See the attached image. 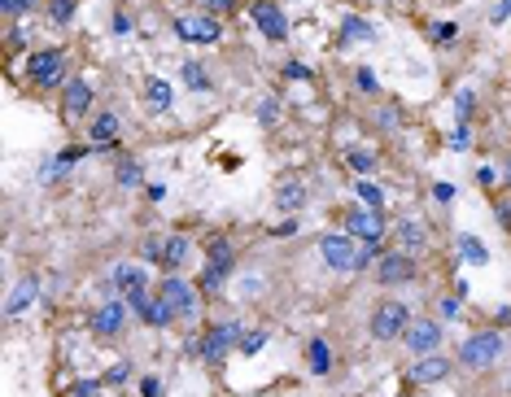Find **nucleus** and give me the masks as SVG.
Masks as SVG:
<instances>
[{"label": "nucleus", "instance_id": "obj_38", "mask_svg": "<svg viewBox=\"0 0 511 397\" xmlns=\"http://www.w3.org/2000/svg\"><path fill=\"white\" fill-rule=\"evenodd\" d=\"M433 44H455L459 39V22H433Z\"/></svg>", "mask_w": 511, "mask_h": 397}, {"label": "nucleus", "instance_id": "obj_1", "mask_svg": "<svg viewBox=\"0 0 511 397\" xmlns=\"http://www.w3.org/2000/svg\"><path fill=\"white\" fill-rule=\"evenodd\" d=\"M232 271H237V249H232V240L228 236H210V245H205V266H202V280H197V289H202L205 298H214L228 280H232Z\"/></svg>", "mask_w": 511, "mask_h": 397}, {"label": "nucleus", "instance_id": "obj_19", "mask_svg": "<svg viewBox=\"0 0 511 397\" xmlns=\"http://www.w3.org/2000/svg\"><path fill=\"white\" fill-rule=\"evenodd\" d=\"M307 201H310V193L302 179H280V184H275V210H280V214H298Z\"/></svg>", "mask_w": 511, "mask_h": 397}, {"label": "nucleus", "instance_id": "obj_4", "mask_svg": "<svg viewBox=\"0 0 511 397\" xmlns=\"http://www.w3.org/2000/svg\"><path fill=\"white\" fill-rule=\"evenodd\" d=\"M66 48H35L27 57V79L35 88H62L66 83Z\"/></svg>", "mask_w": 511, "mask_h": 397}, {"label": "nucleus", "instance_id": "obj_6", "mask_svg": "<svg viewBox=\"0 0 511 397\" xmlns=\"http://www.w3.org/2000/svg\"><path fill=\"white\" fill-rule=\"evenodd\" d=\"M345 232L354 236L359 245H380V240H389V223H385V210L350 205V210H345Z\"/></svg>", "mask_w": 511, "mask_h": 397}, {"label": "nucleus", "instance_id": "obj_20", "mask_svg": "<svg viewBox=\"0 0 511 397\" xmlns=\"http://www.w3.org/2000/svg\"><path fill=\"white\" fill-rule=\"evenodd\" d=\"M88 144H92L97 153H109V149L118 144V118H114V114H97L92 127H88Z\"/></svg>", "mask_w": 511, "mask_h": 397}, {"label": "nucleus", "instance_id": "obj_36", "mask_svg": "<svg viewBox=\"0 0 511 397\" xmlns=\"http://www.w3.org/2000/svg\"><path fill=\"white\" fill-rule=\"evenodd\" d=\"M258 123H263V127L280 123V97H263V105H258Z\"/></svg>", "mask_w": 511, "mask_h": 397}, {"label": "nucleus", "instance_id": "obj_53", "mask_svg": "<svg viewBox=\"0 0 511 397\" xmlns=\"http://www.w3.org/2000/svg\"><path fill=\"white\" fill-rule=\"evenodd\" d=\"M293 232H298V219H284V223L275 228V236H280V240H284V236H293Z\"/></svg>", "mask_w": 511, "mask_h": 397}, {"label": "nucleus", "instance_id": "obj_34", "mask_svg": "<svg viewBox=\"0 0 511 397\" xmlns=\"http://www.w3.org/2000/svg\"><path fill=\"white\" fill-rule=\"evenodd\" d=\"M39 0H0V13L4 18H22V13H35Z\"/></svg>", "mask_w": 511, "mask_h": 397}, {"label": "nucleus", "instance_id": "obj_39", "mask_svg": "<svg viewBox=\"0 0 511 397\" xmlns=\"http://www.w3.org/2000/svg\"><path fill=\"white\" fill-rule=\"evenodd\" d=\"M101 380H105V384H109V389H118V384H127V380H132V367H127V363L109 367V371H105Z\"/></svg>", "mask_w": 511, "mask_h": 397}, {"label": "nucleus", "instance_id": "obj_5", "mask_svg": "<svg viewBox=\"0 0 511 397\" xmlns=\"http://www.w3.org/2000/svg\"><path fill=\"white\" fill-rule=\"evenodd\" d=\"M372 275H376V284H380V289H403V284H415L420 263H415V254L389 249V254H380V258H376Z\"/></svg>", "mask_w": 511, "mask_h": 397}, {"label": "nucleus", "instance_id": "obj_31", "mask_svg": "<svg viewBox=\"0 0 511 397\" xmlns=\"http://www.w3.org/2000/svg\"><path fill=\"white\" fill-rule=\"evenodd\" d=\"M267 341H272V332H267V328L245 332V336H240V354H245V358H254V354H263V345H267Z\"/></svg>", "mask_w": 511, "mask_h": 397}, {"label": "nucleus", "instance_id": "obj_37", "mask_svg": "<svg viewBox=\"0 0 511 397\" xmlns=\"http://www.w3.org/2000/svg\"><path fill=\"white\" fill-rule=\"evenodd\" d=\"M105 389V380H74L66 389V397H97Z\"/></svg>", "mask_w": 511, "mask_h": 397}, {"label": "nucleus", "instance_id": "obj_7", "mask_svg": "<svg viewBox=\"0 0 511 397\" xmlns=\"http://www.w3.org/2000/svg\"><path fill=\"white\" fill-rule=\"evenodd\" d=\"M240 336H245V328H240L237 319H228V324H214V328H205L202 345H197V354H202L210 367H219L232 350H240Z\"/></svg>", "mask_w": 511, "mask_h": 397}, {"label": "nucleus", "instance_id": "obj_14", "mask_svg": "<svg viewBox=\"0 0 511 397\" xmlns=\"http://www.w3.org/2000/svg\"><path fill=\"white\" fill-rule=\"evenodd\" d=\"M389 240H394L403 254H420V249L429 245V223L415 219V214H403V219L389 228Z\"/></svg>", "mask_w": 511, "mask_h": 397}, {"label": "nucleus", "instance_id": "obj_35", "mask_svg": "<svg viewBox=\"0 0 511 397\" xmlns=\"http://www.w3.org/2000/svg\"><path fill=\"white\" fill-rule=\"evenodd\" d=\"M162 249H167V236H144V245H140V254L158 266H162Z\"/></svg>", "mask_w": 511, "mask_h": 397}, {"label": "nucleus", "instance_id": "obj_12", "mask_svg": "<svg viewBox=\"0 0 511 397\" xmlns=\"http://www.w3.org/2000/svg\"><path fill=\"white\" fill-rule=\"evenodd\" d=\"M175 35L184 44H219L223 39V22L214 13H197V18H175Z\"/></svg>", "mask_w": 511, "mask_h": 397}, {"label": "nucleus", "instance_id": "obj_16", "mask_svg": "<svg viewBox=\"0 0 511 397\" xmlns=\"http://www.w3.org/2000/svg\"><path fill=\"white\" fill-rule=\"evenodd\" d=\"M92 97H97V92H92V83H88L83 74H74V79H66V97H62V114H66L70 123H74V118H83V114L92 109Z\"/></svg>", "mask_w": 511, "mask_h": 397}, {"label": "nucleus", "instance_id": "obj_33", "mask_svg": "<svg viewBox=\"0 0 511 397\" xmlns=\"http://www.w3.org/2000/svg\"><path fill=\"white\" fill-rule=\"evenodd\" d=\"M472 109H477V92H472V88L455 92V118H459V123H468V118H472Z\"/></svg>", "mask_w": 511, "mask_h": 397}, {"label": "nucleus", "instance_id": "obj_47", "mask_svg": "<svg viewBox=\"0 0 511 397\" xmlns=\"http://www.w3.org/2000/svg\"><path fill=\"white\" fill-rule=\"evenodd\" d=\"M140 393H144V397H162V384H158L153 375H144V380H140Z\"/></svg>", "mask_w": 511, "mask_h": 397}, {"label": "nucleus", "instance_id": "obj_3", "mask_svg": "<svg viewBox=\"0 0 511 397\" xmlns=\"http://www.w3.org/2000/svg\"><path fill=\"white\" fill-rule=\"evenodd\" d=\"M411 328V306L398 298H385L376 301L372 319H368V332H372V341L380 345H394V341H403V332Z\"/></svg>", "mask_w": 511, "mask_h": 397}, {"label": "nucleus", "instance_id": "obj_45", "mask_svg": "<svg viewBox=\"0 0 511 397\" xmlns=\"http://www.w3.org/2000/svg\"><path fill=\"white\" fill-rule=\"evenodd\" d=\"M477 184L481 188H494V184H498V170H494V166H477Z\"/></svg>", "mask_w": 511, "mask_h": 397}, {"label": "nucleus", "instance_id": "obj_49", "mask_svg": "<svg viewBox=\"0 0 511 397\" xmlns=\"http://www.w3.org/2000/svg\"><path fill=\"white\" fill-rule=\"evenodd\" d=\"M127 31H132V18L118 9V13H114V35H127Z\"/></svg>", "mask_w": 511, "mask_h": 397}, {"label": "nucleus", "instance_id": "obj_27", "mask_svg": "<svg viewBox=\"0 0 511 397\" xmlns=\"http://www.w3.org/2000/svg\"><path fill=\"white\" fill-rule=\"evenodd\" d=\"M307 358H310V375H328V371H333V354H328V341H310Z\"/></svg>", "mask_w": 511, "mask_h": 397}, {"label": "nucleus", "instance_id": "obj_51", "mask_svg": "<svg viewBox=\"0 0 511 397\" xmlns=\"http://www.w3.org/2000/svg\"><path fill=\"white\" fill-rule=\"evenodd\" d=\"M4 39H9V48H22V44H27V31H22V27H9Z\"/></svg>", "mask_w": 511, "mask_h": 397}, {"label": "nucleus", "instance_id": "obj_24", "mask_svg": "<svg viewBox=\"0 0 511 397\" xmlns=\"http://www.w3.org/2000/svg\"><path fill=\"white\" fill-rule=\"evenodd\" d=\"M114 184H118V188H140V184H144V166H140L136 158H123V162L114 166Z\"/></svg>", "mask_w": 511, "mask_h": 397}, {"label": "nucleus", "instance_id": "obj_46", "mask_svg": "<svg viewBox=\"0 0 511 397\" xmlns=\"http://www.w3.org/2000/svg\"><path fill=\"white\" fill-rule=\"evenodd\" d=\"M433 197L442 201V205H450V201L459 197V193H455V184H433Z\"/></svg>", "mask_w": 511, "mask_h": 397}, {"label": "nucleus", "instance_id": "obj_42", "mask_svg": "<svg viewBox=\"0 0 511 397\" xmlns=\"http://www.w3.org/2000/svg\"><path fill=\"white\" fill-rule=\"evenodd\" d=\"M376 258H380V245H363V249H359V258H354V271H363V266H376Z\"/></svg>", "mask_w": 511, "mask_h": 397}, {"label": "nucleus", "instance_id": "obj_26", "mask_svg": "<svg viewBox=\"0 0 511 397\" xmlns=\"http://www.w3.org/2000/svg\"><path fill=\"white\" fill-rule=\"evenodd\" d=\"M354 39H376V27L368 18H354V13H350V18L341 22V44H354Z\"/></svg>", "mask_w": 511, "mask_h": 397}, {"label": "nucleus", "instance_id": "obj_52", "mask_svg": "<svg viewBox=\"0 0 511 397\" xmlns=\"http://www.w3.org/2000/svg\"><path fill=\"white\" fill-rule=\"evenodd\" d=\"M489 18H494V22H507V18H511V0H498V4H494V13H489Z\"/></svg>", "mask_w": 511, "mask_h": 397}, {"label": "nucleus", "instance_id": "obj_50", "mask_svg": "<svg viewBox=\"0 0 511 397\" xmlns=\"http://www.w3.org/2000/svg\"><path fill=\"white\" fill-rule=\"evenodd\" d=\"M284 74H289V79H310V66H302V62H289V66H284Z\"/></svg>", "mask_w": 511, "mask_h": 397}, {"label": "nucleus", "instance_id": "obj_2", "mask_svg": "<svg viewBox=\"0 0 511 397\" xmlns=\"http://www.w3.org/2000/svg\"><path fill=\"white\" fill-rule=\"evenodd\" d=\"M503 350H507V341H503L498 328L472 332L468 341H459V363L468 367V371H489V367L503 358Z\"/></svg>", "mask_w": 511, "mask_h": 397}, {"label": "nucleus", "instance_id": "obj_9", "mask_svg": "<svg viewBox=\"0 0 511 397\" xmlns=\"http://www.w3.org/2000/svg\"><path fill=\"white\" fill-rule=\"evenodd\" d=\"M158 293L167 298V306L175 310V319H197V306H202V301H197V289H193L179 271H167V275H162Z\"/></svg>", "mask_w": 511, "mask_h": 397}, {"label": "nucleus", "instance_id": "obj_10", "mask_svg": "<svg viewBox=\"0 0 511 397\" xmlns=\"http://www.w3.org/2000/svg\"><path fill=\"white\" fill-rule=\"evenodd\" d=\"M442 319H411V328L403 332V345H407L415 358H429V354H442Z\"/></svg>", "mask_w": 511, "mask_h": 397}, {"label": "nucleus", "instance_id": "obj_43", "mask_svg": "<svg viewBox=\"0 0 511 397\" xmlns=\"http://www.w3.org/2000/svg\"><path fill=\"white\" fill-rule=\"evenodd\" d=\"M354 83H359V92H380V83H376V74L368 66H359V74H354Z\"/></svg>", "mask_w": 511, "mask_h": 397}, {"label": "nucleus", "instance_id": "obj_41", "mask_svg": "<svg viewBox=\"0 0 511 397\" xmlns=\"http://www.w3.org/2000/svg\"><path fill=\"white\" fill-rule=\"evenodd\" d=\"M197 4H202V13H214V18H219V13H232V9H237V0H197Z\"/></svg>", "mask_w": 511, "mask_h": 397}, {"label": "nucleus", "instance_id": "obj_11", "mask_svg": "<svg viewBox=\"0 0 511 397\" xmlns=\"http://www.w3.org/2000/svg\"><path fill=\"white\" fill-rule=\"evenodd\" d=\"M249 22L267 35V39H275V44L289 39V18H284V9H280L275 0H254V4H249Z\"/></svg>", "mask_w": 511, "mask_h": 397}, {"label": "nucleus", "instance_id": "obj_25", "mask_svg": "<svg viewBox=\"0 0 511 397\" xmlns=\"http://www.w3.org/2000/svg\"><path fill=\"white\" fill-rule=\"evenodd\" d=\"M144 97H149V105L162 114V109H170V100H175V88H170L167 79H158V74H153V79L144 83Z\"/></svg>", "mask_w": 511, "mask_h": 397}, {"label": "nucleus", "instance_id": "obj_44", "mask_svg": "<svg viewBox=\"0 0 511 397\" xmlns=\"http://www.w3.org/2000/svg\"><path fill=\"white\" fill-rule=\"evenodd\" d=\"M437 319H450V324H455V319H459V298H442V301H437Z\"/></svg>", "mask_w": 511, "mask_h": 397}, {"label": "nucleus", "instance_id": "obj_18", "mask_svg": "<svg viewBox=\"0 0 511 397\" xmlns=\"http://www.w3.org/2000/svg\"><path fill=\"white\" fill-rule=\"evenodd\" d=\"M35 298H39V275L31 271V275H22V280L13 284V293H9V301H4V315L18 319L22 310H31L35 306Z\"/></svg>", "mask_w": 511, "mask_h": 397}, {"label": "nucleus", "instance_id": "obj_15", "mask_svg": "<svg viewBox=\"0 0 511 397\" xmlns=\"http://www.w3.org/2000/svg\"><path fill=\"white\" fill-rule=\"evenodd\" d=\"M446 375H450V363H446L442 354L415 358V363L407 367V384H411V389H429V384H442Z\"/></svg>", "mask_w": 511, "mask_h": 397}, {"label": "nucleus", "instance_id": "obj_54", "mask_svg": "<svg viewBox=\"0 0 511 397\" xmlns=\"http://www.w3.org/2000/svg\"><path fill=\"white\" fill-rule=\"evenodd\" d=\"M503 166H507V170H503V179H507V184H511V158H507V162H503Z\"/></svg>", "mask_w": 511, "mask_h": 397}, {"label": "nucleus", "instance_id": "obj_8", "mask_svg": "<svg viewBox=\"0 0 511 397\" xmlns=\"http://www.w3.org/2000/svg\"><path fill=\"white\" fill-rule=\"evenodd\" d=\"M319 258L328 271L337 275H354V258H359V245L350 232H324L319 236Z\"/></svg>", "mask_w": 511, "mask_h": 397}, {"label": "nucleus", "instance_id": "obj_48", "mask_svg": "<svg viewBox=\"0 0 511 397\" xmlns=\"http://www.w3.org/2000/svg\"><path fill=\"white\" fill-rule=\"evenodd\" d=\"M494 214H498V223L511 232V201H498V205H494Z\"/></svg>", "mask_w": 511, "mask_h": 397}, {"label": "nucleus", "instance_id": "obj_22", "mask_svg": "<svg viewBox=\"0 0 511 397\" xmlns=\"http://www.w3.org/2000/svg\"><path fill=\"white\" fill-rule=\"evenodd\" d=\"M188 254H193L188 236L170 232V236H167V249H162V271H184V263H188Z\"/></svg>", "mask_w": 511, "mask_h": 397}, {"label": "nucleus", "instance_id": "obj_29", "mask_svg": "<svg viewBox=\"0 0 511 397\" xmlns=\"http://www.w3.org/2000/svg\"><path fill=\"white\" fill-rule=\"evenodd\" d=\"M184 83H188V88H193V92H210V88H214V79H210V74H205V66L202 62H184Z\"/></svg>", "mask_w": 511, "mask_h": 397}, {"label": "nucleus", "instance_id": "obj_13", "mask_svg": "<svg viewBox=\"0 0 511 397\" xmlns=\"http://www.w3.org/2000/svg\"><path fill=\"white\" fill-rule=\"evenodd\" d=\"M127 301H101L97 310H92V332H97V341H109V336H118V332L127 328Z\"/></svg>", "mask_w": 511, "mask_h": 397}, {"label": "nucleus", "instance_id": "obj_30", "mask_svg": "<svg viewBox=\"0 0 511 397\" xmlns=\"http://www.w3.org/2000/svg\"><path fill=\"white\" fill-rule=\"evenodd\" d=\"M354 193H359V201H363L368 210H385V188H380V184H372V179H359V184H354Z\"/></svg>", "mask_w": 511, "mask_h": 397}, {"label": "nucleus", "instance_id": "obj_17", "mask_svg": "<svg viewBox=\"0 0 511 397\" xmlns=\"http://www.w3.org/2000/svg\"><path fill=\"white\" fill-rule=\"evenodd\" d=\"M109 284H114L123 298H132V293H144V289H149V271L140 263H118L109 271Z\"/></svg>", "mask_w": 511, "mask_h": 397}, {"label": "nucleus", "instance_id": "obj_32", "mask_svg": "<svg viewBox=\"0 0 511 397\" xmlns=\"http://www.w3.org/2000/svg\"><path fill=\"white\" fill-rule=\"evenodd\" d=\"M74 9H79V0H48V18H53V27H66L70 18H74Z\"/></svg>", "mask_w": 511, "mask_h": 397}, {"label": "nucleus", "instance_id": "obj_21", "mask_svg": "<svg viewBox=\"0 0 511 397\" xmlns=\"http://www.w3.org/2000/svg\"><path fill=\"white\" fill-rule=\"evenodd\" d=\"M136 315L149 324V328H170V324H175V310L167 306V298H162V293H149V301L140 306Z\"/></svg>", "mask_w": 511, "mask_h": 397}, {"label": "nucleus", "instance_id": "obj_40", "mask_svg": "<svg viewBox=\"0 0 511 397\" xmlns=\"http://www.w3.org/2000/svg\"><path fill=\"white\" fill-rule=\"evenodd\" d=\"M468 144H472V127H468V123H455V135H450V149H455V153H463Z\"/></svg>", "mask_w": 511, "mask_h": 397}, {"label": "nucleus", "instance_id": "obj_23", "mask_svg": "<svg viewBox=\"0 0 511 397\" xmlns=\"http://www.w3.org/2000/svg\"><path fill=\"white\" fill-rule=\"evenodd\" d=\"M341 162L350 166L359 179H368V175L376 170V153H372V149H345V153H341Z\"/></svg>", "mask_w": 511, "mask_h": 397}, {"label": "nucleus", "instance_id": "obj_28", "mask_svg": "<svg viewBox=\"0 0 511 397\" xmlns=\"http://www.w3.org/2000/svg\"><path fill=\"white\" fill-rule=\"evenodd\" d=\"M459 254H463V263H472V266H485L489 263V249H485V245H481L477 236H459Z\"/></svg>", "mask_w": 511, "mask_h": 397}]
</instances>
